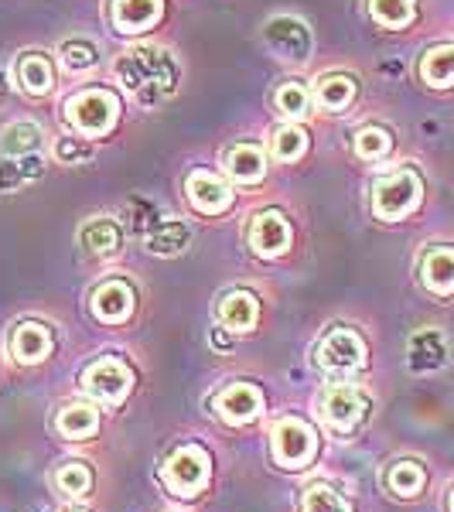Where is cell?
I'll return each mask as SVG.
<instances>
[{"instance_id":"d6a6232c","label":"cell","mask_w":454,"mask_h":512,"mask_svg":"<svg viewBox=\"0 0 454 512\" xmlns=\"http://www.w3.org/2000/svg\"><path fill=\"white\" fill-rule=\"evenodd\" d=\"M55 485H59L65 495H89V489H93V472H89L82 461H69V465L59 468Z\"/></svg>"},{"instance_id":"7a4b0ae2","label":"cell","mask_w":454,"mask_h":512,"mask_svg":"<svg viewBox=\"0 0 454 512\" xmlns=\"http://www.w3.org/2000/svg\"><path fill=\"white\" fill-rule=\"evenodd\" d=\"M120 103L110 89H82L65 103V123L82 137H99L117 123Z\"/></svg>"},{"instance_id":"9a60e30c","label":"cell","mask_w":454,"mask_h":512,"mask_svg":"<svg viewBox=\"0 0 454 512\" xmlns=\"http://www.w3.org/2000/svg\"><path fill=\"white\" fill-rule=\"evenodd\" d=\"M448 362V342L437 328H424L410 338V369L417 373H434Z\"/></svg>"},{"instance_id":"3957f363","label":"cell","mask_w":454,"mask_h":512,"mask_svg":"<svg viewBox=\"0 0 454 512\" xmlns=\"http://www.w3.org/2000/svg\"><path fill=\"white\" fill-rule=\"evenodd\" d=\"M420 192H424V185H420L417 171H393V175L379 178L373 185V212L386 222L403 219L420 205Z\"/></svg>"},{"instance_id":"ba28073f","label":"cell","mask_w":454,"mask_h":512,"mask_svg":"<svg viewBox=\"0 0 454 512\" xmlns=\"http://www.w3.org/2000/svg\"><path fill=\"white\" fill-rule=\"evenodd\" d=\"M366 410H369L366 396L356 386H345V383H335L325 393V400H321V414H325L328 427H335V431H352L366 417Z\"/></svg>"},{"instance_id":"44dd1931","label":"cell","mask_w":454,"mask_h":512,"mask_svg":"<svg viewBox=\"0 0 454 512\" xmlns=\"http://www.w3.org/2000/svg\"><path fill=\"white\" fill-rule=\"evenodd\" d=\"M99 431V414L89 403H69L59 414V434L69 441H86Z\"/></svg>"},{"instance_id":"4fadbf2b","label":"cell","mask_w":454,"mask_h":512,"mask_svg":"<svg viewBox=\"0 0 454 512\" xmlns=\"http://www.w3.org/2000/svg\"><path fill=\"white\" fill-rule=\"evenodd\" d=\"M216 410L222 420H229V424H246V420H253L263 410V393L250 383H236L219 393Z\"/></svg>"},{"instance_id":"cb8c5ba5","label":"cell","mask_w":454,"mask_h":512,"mask_svg":"<svg viewBox=\"0 0 454 512\" xmlns=\"http://www.w3.org/2000/svg\"><path fill=\"white\" fill-rule=\"evenodd\" d=\"M38 144H41V127H38V123H31V120L11 123V127L0 134V151L14 154V158H24V154H31Z\"/></svg>"},{"instance_id":"52a82bcc","label":"cell","mask_w":454,"mask_h":512,"mask_svg":"<svg viewBox=\"0 0 454 512\" xmlns=\"http://www.w3.org/2000/svg\"><path fill=\"white\" fill-rule=\"evenodd\" d=\"M164 482L168 489H175L178 495H195L209 482V454H205L198 444H188V448H178L164 465Z\"/></svg>"},{"instance_id":"603a6c76","label":"cell","mask_w":454,"mask_h":512,"mask_svg":"<svg viewBox=\"0 0 454 512\" xmlns=\"http://www.w3.org/2000/svg\"><path fill=\"white\" fill-rule=\"evenodd\" d=\"M188 239H192V233H188L185 222H178V219H164V222H158V229H154V233L147 236V246H151V253L175 256V253L185 250Z\"/></svg>"},{"instance_id":"5b68a950","label":"cell","mask_w":454,"mask_h":512,"mask_svg":"<svg viewBox=\"0 0 454 512\" xmlns=\"http://www.w3.org/2000/svg\"><path fill=\"white\" fill-rule=\"evenodd\" d=\"M315 431L304 420L287 417L274 427V458L280 468H308L315 458Z\"/></svg>"},{"instance_id":"7c38bea8","label":"cell","mask_w":454,"mask_h":512,"mask_svg":"<svg viewBox=\"0 0 454 512\" xmlns=\"http://www.w3.org/2000/svg\"><path fill=\"white\" fill-rule=\"evenodd\" d=\"M250 246L260 256H280L291 246V226L280 212H260L250 226Z\"/></svg>"},{"instance_id":"4316f807","label":"cell","mask_w":454,"mask_h":512,"mask_svg":"<svg viewBox=\"0 0 454 512\" xmlns=\"http://www.w3.org/2000/svg\"><path fill=\"white\" fill-rule=\"evenodd\" d=\"M369 14L383 24V28H407L414 21L417 7L414 0H369Z\"/></svg>"},{"instance_id":"e0dca14e","label":"cell","mask_w":454,"mask_h":512,"mask_svg":"<svg viewBox=\"0 0 454 512\" xmlns=\"http://www.w3.org/2000/svg\"><path fill=\"white\" fill-rule=\"evenodd\" d=\"M420 280H424V287L434 294L454 291V250L451 246H437V250L424 253V260H420Z\"/></svg>"},{"instance_id":"4dcf8cb0","label":"cell","mask_w":454,"mask_h":512,"mask_svg":"<svg viewBox=\"0 0 454 512\" xmlns=\"http://www.w3.org/2000/svg\"><path fill=\"white\" fill-rule=\"evenodd\" d=\"M390 147H393V140H390V134H386L383 127H366V130H359V134H356V154L362 161L386 158V154H390Z\"/></svg>"},{"instance_id":"74e56055","label":"cell","mask_w":454,"mask_h":512,"mask_svg":"<svg viewBox=\"0 0 454 512\" xmlns=\"http://www.w3.org/2000/svg\"><path fill=\"white\" fill-rule=\"evenodd\" d=\"M0 96H4V69H0Z\"/></svg>"},{"instance_id":"836d02e7","label":"cell","mask_w":454,"mask_h":512,"mask_svg":"<svg viewBox=\"0 0 454 512\" xmlns=\"http://www.w3.org/2000/svg\"><path fill=\"white\" fill-rule=\"evenodd\" d=\"M304 512H352V506L332 489V485H311V489L304 492Z\"/></svg>"},{"instance_id":"277c9868","label":"cell","mask_w":454,"mask_h":512,"mask_svg":"<svg viewBox=\"0 0 454 512\" xmlns=\"http://www.w3.org/2000/svg\"><path fill=\"white\" fill-rule=\"evenodd\" d=\"M318 366L332 376H352L366 366V345L349 328H335L321 338L318 345Z\"/></svg>"},{"instance_id":"8992f818","label":"cell","mask_w":454,"mask_h":512,"mask_svg":"<svg viewBox=\"0 0 454 512\" xmlns=\"http://www.w3.org/2000/svg\"><path fill=\"white\" fill-rule=\"evenodd\" d=\"M82 386H86L89 396H96L99 403H106V407H120L123 396H127L130 386H134V373H130L120 359H99L86 369Z\"/></svg>"},{"instance_id":"ffe728a7","label":"cell","mask_w":454,"mask_h":512,"mask_svg":"<svg viewBox=\"0 0 454 512\" xmlns=\"http://www.w3.org/2000/svg\"><path fill=\"white\" fill-rule=\"evenodd\" d=\"M257 297H253L250 291H233L222 297L219 304V321L229 328V332H250L253 325H257Z\"/></svg>"},{"instance_id":"83f0119b","label":"cell","mask_w":454,"mask_h":512,"mask_svg":"<svg viewBox=\"0 0 454 512\" xmlns=\"http://www.w3.org/2000/svg\"><path fill=\"white\" fill-rule=\"evenodd\" d=\"M424 482H427V475L417 461H396L390 468V475H386V485H390L396 495H417L424 489Z\"/></svg>"},{"instance_id":"f546056e","label":"cell","mask_w":454,"mask_h":512,"mask_svg":"<svg viewBox=\"0 0 454 512\" xmlns=\"http://www.w3.org/2000/svg\"><path fill=\"white\" fill-rule=\"evenodd\" d=\"M277 161H297L304 151H308V137H304L301 127H280L274 134V144H270Z\"/></svg>"},{"instance_id":"d6986e66","label":"cell","mask_w":454,"mask_h":512,"mask_svg":"<svg viewBox=\"0 0 454 512\" xmlns=\"http://www.w3.org/2000/svg\"><path fill=\"white\" fill-rule=\"evenodd\" d=\"M18 86L24 89V93H31V96L52 93L55 69H52V62H48V55H41V52L21 55V59H18Z\"/></svg>"},{"instance_id":"ac0fdd59","label":"cell","mask_w":454,"mask_h":512,"mask_svg":"<svg viewBox=\"0 0 454 512\" xmlns=\"http://www.w3.org/2000/svg\"><path fill=\"white\" fill-rule=\"evenodd\" d=\"M11 352L18 362H41L52 352V335H48V328L38 325V321H24L11 335Z\"/></svg>"},{"instance_id":"d590c367","label":"cell","mask_w":454,"mask_h":512,"mask_svg":"<svg viewBox=\"0 0 454 512\" xmlns=\"http://www.w3.org/2000/svg\"><path fill=\"white\" fill-rule=\"evenodd\" d=\"M55 154H59L62 164H79V161L89 158V147L79 144V140H72V137H62L59 144H55Z\"/></svg>"},{"instance_id":"8fae6325","label":"cell","mask_w":454,"mask_h":512,"mask_svg":"<svg viewBox=\"0 0 454 512\" xmlns=\"http://www.w3.org/2000/svg\"><path fill=\"white\" fill-rule=\"evenodd\" d=\"M134 311V291H130L123 280H106V284L96 287L93 294V315L106 325H120V321L130 318Z\"/></svg>"},{"instance_id":"ab89813d","label":"cell","mask_w":454,"mask_h":512,"mask_svg":"<svg viewBox=\"0 0 454 512\" xmlns=\"http://www.w3.org/2000/svg\"><path fill=\"white\" fill-rule=\"evenodd\" d=\"M69 512H79V509H69Z\"/></svg>"},{"instance_id":"5bb4252c","label":"cell","mask_w":454,"mask_h":512,"mask_svg":"<svg viewBox=\"0 0 454 512\" xmlns=\"http://www.w3.org/2000/svg\"><path fill=\"white\" fill-rule=\"evenodd\" d=\"M161 11H164L161 0H113L110 21L123 35H137V31L151 28L161 18Z\"/></svg>"},{"instance_id":"f35d334b","label":"cell","mask_w":454,"mask_h":512,"mask_svg":"<svg viewBox=\"0 0 454 512\" xmlns=\"http://www.w3.org/2000/svg\"><path fill=\"white\" fill-rule=\"evenodd\" d=\"M451 512H454V492H451Z\"/></svg>"},{"instance_id":"f1b7e54d","label":"cell","mask_w":454,"mask_h":512,"mask_svg":"<svg viewBox=\"0 0 454 512\" xmlns=\"http://www.w3.org/2000/svg\"><path fill=\"white\" fill-rule=\"evenodd\" d=\"M277 110L284 113V117H291V120H304L308 117V110H311V96H308V89L301 86V82H284V86L277 89Z\"/></svg>"},{"instance_id":"9c48e42d","label":"cell","mask_w":454,"mask_h":512,"mask_svg":"<svg viewBox=\"0 0 454 512\" xmlns=\"http://www.w3.org/2000/svg\"><path fill=\"white\" fill-rule=\"evenodd\" d=\"M263 38H267V45L274 48L280 59H297L304 62L311 55V31L304 21L297 18H270L267 28H263Z\"/></svg>"},{"instance_id":"e575fe53","label":"cell","mask_w":454,"mask_h":512,"mask_svg":"<svg viewBox=\"0 0 454 512\" xmlns=\"http://www.w3.org/2000/svg\"><path fill=\"white\" fill-rule=\"evenodd\" d=\"M59 55H62L65 69H72V72H86V69H93V65L99 62L96 48L89 45V41H65Z\"/></svg>"},{"instance_id":"7402d4cb","label":"cell","mask_w":454,"mask_h":512,"mask_svg":"<svg viewBox=\"0 0 454 512\" xmlns=\"http://www.w3.org/2000/svg\"><path fill=\"white\" fill-rule=\"evenodd\" d=\"M420 76L427 86L448 89L454 86V45H437L420 59Z\"/></svg>"},{"instance_id":"d4e9b609","label":"cell","mask_w":454,"mask_h":512,"mask_svg":"<svg viewBox=\"0 0 454 512\" xmlns=\"http://www.w3.org/2000/svg\"><path fill=\"white\" fill-rule=\"evenodd\" d=\"M79 243L86 253H117L120 246V229L110 219H93L86 229L79 233Z\"/></svg>"},{"instance_id":"30bf717a","label":"cell","mask_w":454,"mask_h":512,"mask_svg":"<svg viewBox=\"0 0 454 512\" xmlns=\"http://www.w3.org/2000/svg\"><path fill=\"white\" fill-rule=\"evenodd\" d=\"M188 198H192V205L198 212H205V216H216V212H226L233 205L229 185L219 175H212V171H192L188 175Z\"/></svg>"},{"instance_id":"8d00e7d4","label":"cell","mask_w":454,"mask_h":512,"mask_svg":"<svg viewBox=\"0 0 454 512\" xmlns=\"http://www.w3.org/2000/svg\"><path fill=\"white\" fill-rule=\"evenodd\" d=\"M229 342H233V338L222 332V328H216V332H212V345H216V349H229Z\"/></svg>"},{"instance_id":"1f68e13d","label":"cell","mask_w":454,"mask_h":512,"mask_svg":"<svg viewBox=\"0 0 454 512\" xmlns=\"http://www.w3.org/2000/svg\"><path fill=\"white\" fill-rule=\"evenodd\" d=\"M38 175H41V161L38 158L4 161V164H0V192H14L21 181H35Z\"/></svg>"},{"instance_id":"484cf974","label":"cell","mask_w":454,"mask_h":512,"mask_svg":"<svg viewBox=\"0 0 454 512\" xmlns=\"http://www.w3.org/2000/svg\"><path fill=\"white\" fill-rule=\"evenodd\" d=\"M315 96L325 110L338 113L352 103V96H356V82H352L349 76H321L318 86H315Z\"/></svg>"},{"instance_id":"2e32d148","label":"cell","mask_w":454,"mask_h":512,"mask_svg":"<svg viewBox=\"0 0 454 512\" xmlns=\"http://www.w3.org/2000/svg\"><path fill=\"white\" fill-rule=\"evenodd\" d=\"M226 171L236 185H257L267 175V154L257 144H236L226 154Z\"/></svg>"},{"instance_id":"6da1fadb","label":"cell","mask_w":454,"mask_h":512,"mask_svg":"<svg viewBox=\"0 0 454 512\" xmlns=\"http://www.w3.org/2000/svg\"><path fill=\"white\" fill-rule=\"evenodd\" d=\"M117 79L123 86L134 93L140 103H158L161 96L175 93V82H178V69L171 62L168 52L151 45H140L134 52H123L117 62Z\"/></svg>"}]
</instances>
